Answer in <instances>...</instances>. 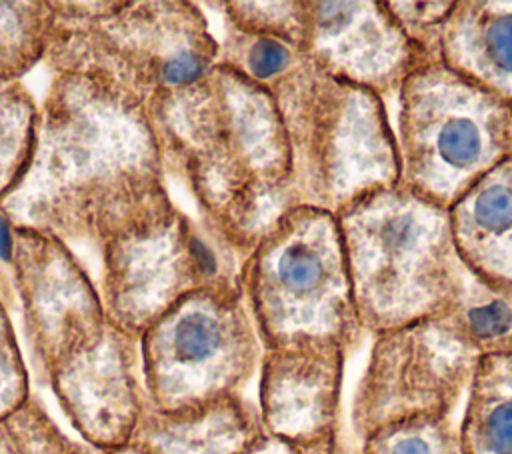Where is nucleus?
Segmentation results:
<instances>
[{"instance_id":"3","label":"nucleus","mask_w":512,"mask_h":454,"mask_svg":"<svg viewBox=\"0 0 512 454\" xmlns=\"http://www.w3.org/2000/svg\"><path fill=\"white\" fill-rule=\"evenodd\" d=\"M166 176L248 254L286 204L290 150L272 94L224 64L150 102Z\"/></svg>"},{"instance_id":"15","label":"nucleus","mask_w":512,"mask_h":454,"mask_svg":"<svg viewBox=\"0 0 512 454\" xmlns=\"http://www.w3.org/2000/svg\"><path fill=\"white\" fill-rule=\"evenodd\" d=\"M440 62L512 108V0H456Z\"/></svg>"},{"instance_id":"11","label":"nucleus","mask_w":512,"mask_h":454,"mask_svg":"<svg viewBox=\"0 0 512 454\" xmlns=\"http://www.w3.org/2000/svg\"><path fill=\"white\" fill-rule=\"evenodd\" d=\"M478 360L438 318L374 334L350 410L354 436L412 418L454 416Z\"/></svg>"},{"instance_id":"2","label":"nucleus","mask_w":512,"mask_h":454,"mask_svg":"<svg viewBox=\"0 0 512 454\" xmlns=\"http://www.w3.org/2000/svg\"><path fill=\"white\" fill-rule=\"evenodd\" d=\"M12 288L30 380L50 388L80 440L102 452L126 444L146 404L140 344L108 320L74 250L14 226Z\"/></svg>"},{"instance_id":"9","label":"nucleus","mask_w":512,"mask_h":454,"mask_svg":"<svg viewBox=\"0 0 512 454\" xmlns=\"http://www.w3.org/2000/svg\"><path fill=\"white\" fill-rule=\"evenodd\" d=\"M138 344L146 400L164 412L244 394L264 354L234 286L186 294L142 332Z\"/></svg>"},{"instance_id":"6","label":"nucleus","mask_w":512,"mask_h":454,"mask_svg":"<svg viewBox=\"0 0 512 454\" xmlns=\"http://www.w3.org/2000/svg\"><path fill=\"white\" fill-rule=\"evenodd\" d=\"M44 66L112 84L146 108L198 82L218 64L220 44L194 2H50Z\"/></svg>"},{"instance_id":"7","label":"nucleus","mask_w":512,"mask_h":454,"mask_svg":"<svg viewBox=\"0 0 512 454\" xmlns=\"http://www.w3.org/2000/svg\"><path fill=\"white\" fill-rule=\"evenodd\" d=\"M240 292L264 350L312 340L338 342L348 358L362 344L336 216L292 206L254 240Z\"/></svg>"},{"instance_id":"27","label":"nucleus","mask_w":512,"mask_h":454,"mask_svg":"<svg viewBox=\"0 0 512 454\" xmlns=\"http://www.w3.org/2000/svg\"><path fill=\"white\" fill-rule=\"evenodd\" d=\"M328 454H356V452L350 448V444L346 442V438L340 436Z\"/></svg>"},{"instance_id":"18","label":"nucleus","mask_w":512,"mask_h":454,"mask_svg":"<svg viewBox=\"0 0 512 454\" xmlns=\"http://www.w3.org/2000/svg\"><path fill=\"white\" fill-rule=\"evenodd\" d=\"M436 318L478 356L512 354V286L464 266L454 296Z\"/></svg>"},{"instance_id":"14","label":"nucleus","mask_w":512,"mask_h":454,"mask_svg":"<svg viewBox=\"0 0 512 454\" xmlns=\"http://www.w3.org/2000/svg\"><path fill=\"white\" fill-rule=\"evenodd\" d=\"M264 434L258 406L244 394L176 412L146 400L126 444L140 454H242Z\"/></svg>"},{"instance_id":"1","label":"nucleus","mask_w":512,"mask_h":454,"mask_svg":"<svg viewBox=\"0 0 512 454\" xmlns=\"http://www.w3.org/2000/svg\"><path fill=\"white\" fill-rule=\"evenodd\" d=\"M174 208L148 108L112 84L52 74L30 160L0 202L8 220L102 252Z\"/></svg>"},{"instance_id":"17","label":"nucleus","mask_w":512,"mask_h":454,"mask_svg":"<svg viewBox=\"0 0 512 454\" xmlns=\"http://www.w3.org/2000/svg\"><path fill=\"white\" fill-rule=\"evenodd\" d=\"M458 432L464 454H512V354L480 356Z\"/></svg>"},{"instance_id":"26","label":"nucleus","mask_w":512,"mask_h":454,"mask_svg":"<svg viewBox=\"0 0 512 454\" xmlns=\"http://www.w3.org/2000/svg\"><path fill=\"white\" fill-rule=\"evenodd\" d=\"M242 454H308L300 448H296L290 442H284L280 438L264 434L260 440H256L250 448H246Z\"/></svg>"},{"instance_id":"16","label":"nucleus","mask_w":512,"mask_h":454,"mask_svg":"<svg viewBox=\"0 0 512 454\" xmlns=\"http://www.w3.org/2000/svg\"><path fill=\"white\" fill-rule=\"evenodd\" d=\"M448 216L462 262L486 280L512 286V156L474 182Z\"/></svg>"},{"instance_id":"12","label":"nucleus","mask_w":512,"mask_h":454,"mask_svg":"<svg viewBox=\"0 0 512 454\" xmlns=\"http://www.w3.org/2000/svg\"><path fill=\"white\" fill-rule=\"evenodd\" d=\"M346 360L332 340L264 350L256 404L264 432L308 454H328L342 436Z\"/></svg>"},{"instance_id":"13","label":"nucleus","mask_w":512,"mask_h":454,"mask_svg":"<svg viewBox=\"0 0 512 454\" xmlns=\"http://www.w3.org/2000/svg\"><path fill=\"white\" fill-rule=\"evenodd\" d=\"M302 52L326 74L384 96L396 94L422 54L404 36L386 0H306Z\"/></svg>"},{"instance_id":"4","label":"nucleus","mask_w":512,"mask_h":454,"mask_svg":"<svg viewBox=\"0 0 512 454\" xmlns=\"http://www.w3.org/2000/svg\"><path fill=\"white\" fill-rule=\"evenodd\" d=\"M334 216L364 334L442 314L466 266L446 208L394 182L358 196Z\"/></svg>"},{"instance_id":"8","label":"nucleus","mask_w":512,"mask_h":454,"mask_svg":"<svg viewBox=\"0 0 512 454\" xmlns=\"http://www.w3.org/2000/svg\"><path fill=\"white\" fill-rule=\"evenodd\" d=\"M398 184L450 208L512 156V108L442 62L416 68L396 92Z\"/></svg>"},{"instance_id":"24","label":"nucleus","mask_w":512,"mask_h":454,"mask_svg":"<svg viewBox=\"0 0 512 454\" xmlns=\"http://www.w3.org/2000/svg\"><path fill=\"white\" fill-rule=\"evenodd\" d=\"M386 8L390 10L404 36L422 54L424 62H440L442 32L454 8V2L386 0Z\"/></svg>"},{"instance_id":"19","label":"nucleus","mask_w":512,"mask_h":454,"mask_svg":"<svg viewBox=\"0 0 512 454\" xmlns=\"http://www.w3.org/2000/svg\"><path fill=\"white\" fill-rule=\"evenodd\" d=\"M50 30V2H0V78L22 80L42 62Z\"/></svg>"},{"instance_id":"23","label":"nucleus","mask_w":512,"mask_h":454,"mask_svg":"<svg viewBox=\"0 0 512 454\" xmlns=\"http://www.w3.org/2000/svg\"><path fill=\"white\" fill-rule=\"evenodd\" d=\"M224 22L238 32L282 40L294 48H302L306 34V6L302 0L284 2H218Z\"/></svg>"},{"instance_id":"25","label":"nucleus","mask_w":512,"mask_h":454,"mask_svg":"<svg viewBox=\"0 0 512 454\" xmlns=\"http://www.w3.org/2000/svg\"><path fill=\"white\" fill-rule=\"evenodd\" d=\"M30 382L12 314L0 302V418L14 412L32 396Z\"/></svg>"},{"instance_id":"28","label":"nucleus","mask_w":512,"mask_h":454,"mask_svg":"<svg viewBox=\"0 0 512 454\" xmlns=\"http://www.w3.org/2000/svg\"><path fill=\"white\" fill-rule=\"evenodd\" d=\"M104 454H140L134 446H130V444H122V446H118V448H112V450H106Z\"/></svg>"},{"instance_id":"21","label":"nucleus","mask_w":512,"mask_h":454,"mask_svg":"<svg viewBox=\"0 0 512 454\" xmlns=\"http://www.w3.org/2000/svg\"><path fill=\"white\" fill-rule=\"evenodd\" d=\"M0 454H104L84 440L70 438L30 396L8 416L0 418Z\"/></svg>"},{"instance_id":"20","label":"nucleus","mask_w":512,"mask_h":454,"mask_svg":"<svg viewBox=\"0 0 512 454\" xmlns=\"http://www.w3.org/2000/svg\"><path fill=\"white\" fill-rule=\"evenodd\" d=\"M38 104L22 80L0 78V202L18 184L32 154Z\"/></svg>"},{"instance_id":"22","label":"nucleus","mask_w":512,"mask_h":454,"mask_svg":"<svg viewBox=\"0 0 512 454\" xmlns=\"http://www.w3.org/2000/svg\"><path fill=\"white\" fill-rule=\"evenodd\" d=\"M360 442V454H464L454 416H422L388 424Z\"/></svg>"},{"instance_id":"10","label":"nucleus","mask_w":512,"mask_h":454,"mask_svg":"<svg viewBox=\"0 0 512 454\" xmlns=\"http://www.w3.org/2000/svg\"><path fill=\"white\" fill-rule=\"evenodd\" d=\"M244 258L218 226L176 206L164 220L100 252L96 288L108 320L140 338L186 294L208 286L240 288Z\"/></svg>"},{"instance_id":"5","label":"nucleus","mask_w":512,"mask_h":454,"mask_svg":"<svg viewBox=\"0 0 512 454\" xmlns=\"http://www.w3.org/2000/svg\"><path fill=\"white\" fill-rule=\"evenodd\" d=\"M264 88L288 138V208L336 214L358 196L398 182L396 136L378 94L326 74L302 50Z\"/></svg>"}]
</instances>
